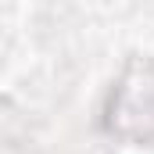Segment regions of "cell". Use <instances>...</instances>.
<instances>
[{"label":"cell","mask_w":154,"mask_h":154,"mask_svg":"<svg viewBox=\"0 0 154 154\" xmlns=\"http://www.w3.org/2000/svg\"><path fill=\"white\" fill-rule=\"evenodd\" d=\"M108 133L129 143L154 140V65L147 57H133L111 90L108 100Z\"/></svg>","instance_id":"obj_1"}]
</instances>
